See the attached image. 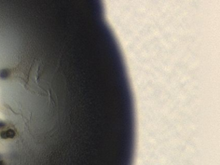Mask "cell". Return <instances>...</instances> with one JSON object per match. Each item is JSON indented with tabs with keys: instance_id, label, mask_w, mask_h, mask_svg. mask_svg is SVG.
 I'll return each mask as SVG.
<instances>
[{
	"instance_id": "cell-1",
	"label": "cell",
	"mask_w": 220,
	"mask_h": 165,
	"mask_svg": "<svg viewBox=\"0 0 220 165\" xmlns=\"http://www.w3.org/2000/svg\"><path fill=\"white\" fill-rule=\"evenodd\" d=\"M15 136V133L12 130L9 129L8 130L3 131L1 133V137L3 139H8V138H13Z\"/></svg>"
}]
</instances>
